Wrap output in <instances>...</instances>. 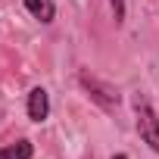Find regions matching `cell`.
<instances>
[{
    "label": "cell",
    "instance_id": "4",
    "mask_svg": "<svg viewBox=\"0 0 159 159\" xmlns=\"http://www.w3.org/2000/svg\"><path fill=\"white\" fill-rule=\"evenodd\" d=\"M22 3H25V10H28L38 22H44V25H50V22H53V16H56L53 0H22Z\"/></svg>",
    "mask_w": 159,
    "mask_h": 159
},
{
    "label": "cell",
    "instance_id": "7",
    "mask_svg": "<svg viewBox=\"0 0 159 159\" xmlns=\"http://www.w3.org/2000/svg\"><path fill=\"white\" fill-rule=\"evenodd\" d=\"M112 159H128V156H125V153H116V156H112Z\"/></svg>",
    "mask_w": 159,
    "mask_h": 159
},
{
    "label": "cell",
    "instance_id": "6",
    "mask_svg": "<svg viewBox=\"0 0 159 159\" xmlns=\"http://www.w3.org/2000/svg\"><path fill=\"white\" fill-rule=\"evenodd\" d=\"M109 7H112L116 22H125V0H109Z\"/></svg>",
    "mask_w": 159,
    "mask_h": 159
},
{
    "label": "cell",
    "instance_id": "1",
    "mask_svg": "<svg viewBox=\"0 0 159 159\" xmlns=\"http://www.w3.org/2000/svg\"><path fill=\"white\" fill-rule=\"evenodd\" d=\"M134 116H137V134H140V140L153 153H159V119H156V112H153V106H150V100L143 94L134 97Z\"/></svg>",
    "mask_w": 159,
    "mask_h": 159
},
{
    "label": "cell",
    "instance_id": "2",
    "mask_svg": "<svg viewBox=\"0 0 159 159\" xmlns=\"http://www.w3.org/2000/svg\"><path fill=\"white\" fill-rule=\"evenodd\" d=\"M50 116V94L44 88H34L28 94V119L31 122H47Z\"/></svg>",
    "mask_w": 159,
    "mask_h": 159
},
{
    "label": "cell",
    "instance_id": "3",
    "mask_svg": "<svg viewBox=\"0 0 159 159\" xmlns=\"http://www.w3.org/2000/svg\"><path fill=\"white\" fill-rule=\"evenodd\" d=\"M81 84H84L88 91H94L91 97H94V100H100V103H103L106 109H112V106L119 103V94H116L112 88H103L100 81H94V78H88V75H81Z\"/></svg>",
    "mask_w": 159,
    "mask_h": 159
},
{
    "label": "cell",
    "instance_id": "5",
    "mask_svg": "<svg viewBox=\"0 0 159 159\" xmlns=\"http://www.w3.org/2000/svg\"><path fill=\"white\" fill-rule=\"evenodd\" d=\"M31 156H34L31 140H16V143L0 147V159H31Z\"/></svg>",
    "mask_w": 159,
    "mask_h": 159
}]
</instances>
